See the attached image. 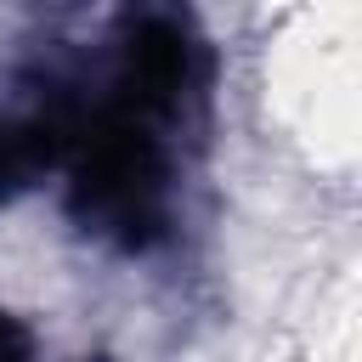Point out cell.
<instances>
[{"label": "cell", "instance_id": "1", "mask_svg": "<svg viewBox=\"0 0 362 362\" xmlns=\"http://www.w3.org/2000/svg\"><path fill=\"white\" fill-rule=\"evenodd\" d=\"M0 362H23V345H17V334L0 322Z\"/></svg>", "mask_w": 362, "mask_h": 362}]
</instances>
